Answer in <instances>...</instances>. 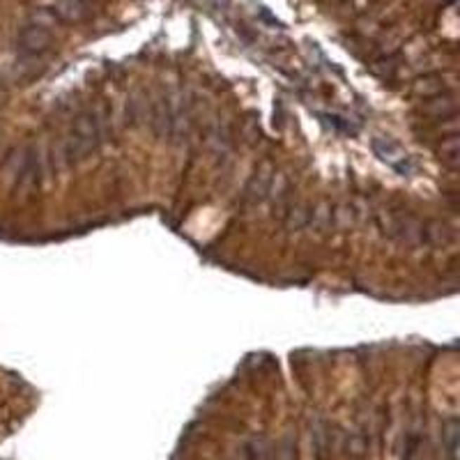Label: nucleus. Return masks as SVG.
Instances as JSON below:
<instances>
[{
  "instance_id": "1",
  "label": "nucleus",
  "mask_w": 460,
  "mask_h": 460,
  "mask_svg": "<svg viewBox=\"0 0 460 460\" xmlns=\"http://www.w3.org/2000/svg\"><path fill=\"white\" fill-rule=\"evenodd\" d=\"M104 140V118L97 111H83L72 122V129L65 138V157L70 164H81L99 147Z\"/></svg>"
},
{
  "instance_id": "2",
  "label": "nucleus",
  "mask_w": 460,
  "mask_h": 460,
  "mask_svg": "<svg viewBox=\"0 0 460 460\" xmlns=\"http://www.w3.org/2000/svg\"><path fill=\"white\" fill-rule=\"evenodd\" d=\"M53 46V32L48 21H41L39 16L30 19L19 32V51L26 58H39Z\"/></svg>"
},
{
  "instance_id": "3",
  "label": "nucleus",
  "mask_w": 460,
  "mask_h": 460,
  "mask_svg": "<svg viewBox=\"0 0 460 460\" xmlns=\"http://www.w3.org/2000/svg\"><path fill=\"white\" fill-rule=\"evenodd\" d=\"M12 175H14V182L19 189H35L39 180H41V157H39V150L37 147H21L19 152L14 155V162H12Z\"/></svg>"
},
{
  "instance_id": "4",
  "label": "nucleus",
  "mask_w": 460,
  "mask_h": 460,
  "mask_svg": "<svg viewBox=\"0 0 460 460\" xmlns=\"http://www.w3.org/2000/svg\"><path fill=\"white\" fill-rule=\"evenodd\" d=\"M426 228L428 225L421 223L419 219L414 216H407V214H398V216H391L387 221V235L391 239L400 242L405 247H419L426 242Z\"/></svg>"
},
{
  "instance_id": "5",
  "label": "nucleus",
  "mask_w": 460,
  "mask_h": 460,
  "mask_svg": "<svg viewBox=\"0 0 460 460\" xmlns=\"http://www.w3.org/2000/svg\"><path fill=\"white\" fill-rule=\"evenodd\" d=\"M274 166L272 164H261L258 169L254 171V175L249 178L247 187H244V203L247 205H261L263 200H267L270 196V189H272V180H274Z\"/></svg>"
},
{
  "instance_id": "6",
  "label": "nucleus",
  "mask_w": 460,
  "mask_h": 460,
  "mask_svg": "<svg viewBox=\"0 0 460 460\" xmlns=\"http://www.w3.org/2000/svg\"><path fill=\"white\" fill-rule=\"evenodd\" d=\"M373 150H375V155H378L382 162H387L391 169H396L398 173H412V162H409V157L403 147H400L398 143H394L391 138H384V136H378L373 140Z\"/></svg>"
},
{
  "instance_id": "7",
  "label": "nucleus",
  "mask_w": 460,
  "mask_h": 460,
  "mask_svg": "<svg viewBox=\"0 0 460 460\" xmlns=\"http://www.w3.org/2000/svg\"><path fill=\"white\" fill-rule=\"evenodd\" d=\"M58 21L65 23H81L90 19L92 7L90 0H53V5L46 10Z\"/></svg>"
},
{
  "instance_id": "8",
  "label": "nucleus",
  "mask_w": 460,
  "mask_h": 460,
  "mask_svg": "<svg viewBox=\"0 0 460 460\" xmlns=\"http://www.w3.org/2000/svg\"><path fill=\"white\" fill-rule=\"evenodd\" d=\"M423 113L435 120H451V118H456V113H458V102L454 99V95L440 92V95H433L426 99Z\"/></svg>"
},
{
  "instance_id": "9",
  "label": "nucleus",
  "mask_w": 460,
  "mask_h": 460,
  "mask_svg": "<svg viewBox=\"0 0 460 460\" xmlns=\"http://www.w3.org/2000/svg\"><path fill=\"white\" fill-rule=\"evenodd\" d=\"M311 210H313V207H308L304 203H295V205L290 203L286 214H283L286 228L288 230H304V228H308V223H311Z\"/></svg>"
},
{
  "instance_id": "10",
  "label": "nucleus",
  "mask_w": 460,
  "mask_h": 460,
  "mask_svg": "<svg viewBox=\"0 0 460 460\" xmlns=\"http://www.w3.org/2000/svg\"><path fill=\"white\" fill-rule=\"evenodd\" d=\"M438 155L445 162L449 169H458L460 164V138L458 133H451V136L442 138V143L438 145Z\"/></svg>"
},
{
  "instance_id": "11",
  "label": "nucleus",
  "mask_w": 460,
  "mask_h": 460,
  "mask_svg": "<svg viewBox=\"0 0 460 460\" xmlns=\"http://www.w3.org/2000/svg\"><path fill=\"white\" fill-rule=\"evenodd\" d=\"M230 131L228 127H221V124H216V127L210 131V147L216 157H223L230 152Z\"/></svg>"
}]
</instances>
